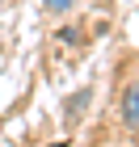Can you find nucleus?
Returning <instances> with one entry per match:
<instances>
[{
    "mask_svg": "<svg viewBox=\"0 0 139 147\" xmlns=\"http://www.w3.org/2000/svg\"><path fill=\"white\" fill-rule=\"evenodd\" d=\"M89 97H93V92L89 88H80V92H72V97H68V105H63V122H80V109H89Z\"/></svg>",
    "mask_w": 139,
    "mask_h": 147,
    "instance_id": "2",
    "label": "nucleus"
},
{
    "mask_svg": "<svg viewBox=\"0 0 139 147\" xmlns=\"http://www.w3.org/2000/svg\"><path fill=\"white\" fill-rule=\"evenodd\" d=\"M46 147H68V143H46Z\"/></svg>",
    "mask_w": 139,
    "mask_h": 147,
    "instance_id": "4",
    "label": "nucleus"
},
{
    "mask_svg": "<svg viewBox=\"0 0 139 147\" xmlns=\"http://www.w3.org/2000/svg\"><path fill=\"white\" fill-rule=\"evenodd\" d=\"M122 122L131 130H139V80L127 84V97H122Z\"/></svg>",
    "mask_w": 139,
    "mask_h": 147,
    "instance_id": "1",
    "label": "nucleus"
},
{
    "mask_svg": "<svg viewBox=\"0 0 139 147\" xmlns=\"http://www.w3.org/2000/svg\"><path fill=\"white\" fill-rule=\"evenodd\" d=\"M42 4H46L51 13H68V9H72V0H42Z\"/></svg>",
    "mask_w": 139,
    "mask_h": 147,
    "instance_id": "3",
    "label": "nucleus"
}]
</instances>
